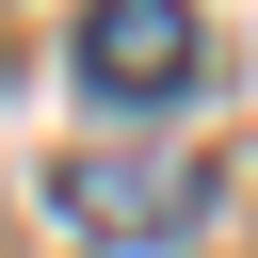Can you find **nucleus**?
I'll return each instance as SVG.
<instances>
[{
	"mask_svg": "<svg viewBox=\"0 0 258 258\" xmlns=\"http://www.w3.org/2000/svg\"><path fill=\"white\" fill-rule=\"evenodd\" d=\"M194 64H210L194 0H97V16H81V81H97V97H177Z\"/></svg>",
	"mask_w": 258,
	"mask_h": 258,
	"instance_id": "obj_2",
	"label": "nucleus"
},
{
	"mask_svg": "<svg viewBox=\"0 0 258 258\" xmlns=\"http://www.w3.org/2000/svg\"><path fill=\"white\" fill-rule=\"evenodd\" d=\"M64 210H81L97 242H161V226L210 210V161H194V145H81V161H64Z\"/></svg>",
	"mask_w": 258,
	"mask_h": 258,
	"instance_id": "obj_1",
	"label": "nucleus"
}]
</instances>
